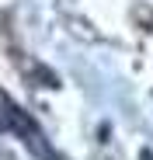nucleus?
Returning <instances> with one entry per match:
<instances>
[{"mask_svg": "<svg viewBox=\"0 0 153 160\" xmlns=\"http://www.w3.org/2000/svg\"><path fill=\"white\" fill-rule=\"evenodd\" d=\"M0 129H11V132H17V136L24 139V143H28L38 157H49V146L42 143V132L35 129V122L28 118V115H24L21 108H17V104H11L4 94H0Z\"/></svg>", "mask_w": 153, "mask_h": 160, "instance_id": "1", "label": "nucleus"}, {"mask_svg": "<svg viewBox=\"0 0 153 160\" xmlns=\"http://www.w3.org/2000/svg\"><path fill=\"white\" fill-rule=\"evenodd\" d=\"M139 160H153V153H150V150H143V153H139Z\"/></svg>", "mask_w": 153, "mask_h": 160, "instance_id": "2", "label": "nucleus"}]
</instances>
